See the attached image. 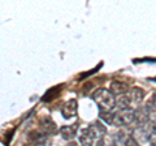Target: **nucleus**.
Here are the masks:
<instances>
[{
  "instance_id": "nucleus-19",
  "label": "nucleus",
  "mask_w": 156,
  "mask_h": 146,
  "mask_svg": "<svg viewBox=\"0 0 156 146\" xmlns=\"http://www.w3.org/2000/svg\"><path fill=\"white\" fill-rule=\"evenodd\" d=\"M108 146H119V145H117V144H116V142H111V144H109V145H108Z\"/></svg>"
},
{
  "instance_id": "nucleus-4",
  "label": "nucleus",
  "mask_w": 156,
  "mask_h": 146,
  "mask_svg": "<svg viewBox=\"0 0 156 146\" xmlns=\"http://www.w3.org/2000/svg\"><path fill=\"white\" fill-rule=\"evenodd\" d=\"M39 125H41V128H42L43 132H44V134H51V133L56 132V124L53 123V120L50 118V116L42 118Z\"/></svg>"
},
{
  "instance_id": "nucleus-13",
  "label": "nucleus",
  "mask_w": 156,
  "mask_h": 146,
  "mask_svg": "<svg viewBox=\"0 0 156 146\" xmlns=\"http://www.w3.org/2000/svg\"><path fill=\"white\" fill-rule=\"evenodd\" d=\"M99 118L105 121L107 124H113V119H115V114L112 111H100L99 112Z\"/></svg>"
},
{
  "instance_id": "nucleus-7",
  "label": "nucleus",
  "mask_w": 156,
  "mask_h": 146,
  "mask_svg": "<svg viewBox=\"0 0 156 146\" xmlns=\"http://www.w3.org/2000/svg\"><path fill=\"white\" fill-rule=\"evenodd\" d=\"M111 91L112 94L115 95H122L126 94L129 91V85L125 84V82H120V81H113L111 84Z\"/></svg>"
},
{
  "instance_id": "nucleus-20",
  "label": "nucleus",
  "mask_w": 156,
  "mask_h": 146,
  "mask_svg": "<svg viewBox=\"0 0 156 146\" xmlns=\"http://www.w3.org/2000/svg\"><path fill=\"white\" fill-rule=\"evenodd\" d=\"M81 146H91V145H81Z\"/></svg>"
},
{
  "instance_id": "nucleus-8",
  "label": "nucleus",
  "mask_w": 156,
  "mask_h": 146,
  "mask_svg": "<svg viewBox=\"0 0 156 146\" xmlns=\"http://www.w3.org/2000/svg\"><path fill=\"white\" fill-rule=\"evenodd\" d=\"M94 138H95V134H94V132H92L90 128L83 129L81 132V134H80V142H81V145H91L92 141H94Z\"/></svg>"
},
{
  "instance_id": "nucleus-12",
  "label": "nucleus",
  "mask_w": 156,
  "mask_h": 146,
  "mask_svg": "<svg viewBox=\"0 0 156 146\" xmlns=\"http://www.w3.org/2000/svg\"><path fill=\"white\" fill-rule=\"evenodd\" d=\"M61 87H62L61 85L55 86V87H51V89L44 94V97L42 98V100H43V102H50V100H52V99H55L56 97H58V94H60Z\"/></svg>"
},
{
  "instance_id": "nucleus-17",
  "label": "nucleus",
  "mask_w": 156,
  "mask_h": 146,
  "mask_svg": "<svg viewBox=\"0 0 156 146\" xmlns=\"http://www.w3.org/2000/svg\"><path fill=\"white\" fill-rule=\"evenodd\" d=\"M151 128H152V130L156 133V118H154L152 120H151Z\"/></svg>"
},
{
  "instance_id": "nucleus-3",
  "label": "nucleus",
  "mask_w": 156,
  "mask_h": 146,
  "mask_svg": "<svg viewBox=\"0 0 156 146\" xmlns=\"http://www.w3.org/2000/svg\"><path fill=\"white\" fill-rule=\"evenodd\" d=\"M77 111H78V103L76 99L68 100L66 103H64V106L61 107V115L64 116L65 119H70V118L77 116Z\"/></svg>"
},
{
  "instance_id": "nucleus-16",
  "label": "nucleus",
  "mask_w": 156,
  "mask_h": 146,
  "mask_svg": "<svg viewBox=\"0 0 156 146\" xmlns=\"http://www.w3.org/2000/svg\"><path fill=\"white\" fill-rule=\"evenodd\" d=\"M150 144L151 145H152V146H156V133L154 132L152 134H150Z\"/></svg>"
},
{
  "instance_id": "nucleus-14",
  "label": "nucleus",
  "mask_w": 156,
  "mask_h": 146,
  "mask_svg": "<svg viewBox=\"0 0 156 146\" xmlns=\"http://www.w3.org/2000/svg\"><path fill=\"white\" fill-rule=\"evenodd\" d=\"M146 107L150 110V111H154V112H156V94L152 95L151 98L147 100V103H146Z\"/></svg>"
},
{
  "instance_id": "nucleus-10",
  "label": "nucleus",
  "mask_w": 156,
  "mask_h": 146,
  "mask_svg": "<svg viewBox=\"0 0 156 146\" xmlns=\"http://www.w3.org/2000/svg\"><path fill=\"white\" fill-rule=\"evenodd\" d=\"M129 95L134 103H140L144 98V91L142 89H139V87H133V89L130 90Z\"/></svg>"
},
{
  "instance_id": "nucleus-11",
  "label": "nucleus",
  "mask_w": 156,
  "mask_h": 146,
  "mask_svg": "<svg viewBox=\"0 0 156 146\" xmlns=\"http://www.w3.org/2000/svg\"><path fill=\"white\" fill-rule=\"evenodd\" d=\"M90 129L94 132L95 137H99V138H103V136L107 133V128L101 123H99V121H95V123L90 126Z\"/></svg>"
},
{
  "instance_id": "nucleus-1",
  "label": "nucleus",
  "mask_w": 156,
  "mask_h": 146,
  "mask_svg": "<svg viewBox=\"0 0 156 146\" xmlns=\"http://www.w3.org/2000/svg\"><path fill=\"white\" fill-rule=\"evenodd\" d=\"M92 99L99 106L100 111H111L116 106V98L112 94V91L103 89V87H100V89H98L92 93Z\"/></svg>"
},
{
  "instance_id": "nucleus-15",
  "label": "nucleus",
  "mask_w": 156,
  "mask_h": 146,
  "mask_svg": "<svg viewBox=\"0 0 156 146\" xmlns=\"http://www.w3.org/2000/svg\"><path fill=\"white\" fill-rule=\"evenodd\" d=\"M124 145H125V146H139V144L136 142L135 138H134V137H131V136H129V137L125 140Z\"/></svg>"
},
{
  "instance_id": "nucleus-2",
  "label": "nucleus",
  "mask_w": 156,
  "mask_h": 146,
  "mask_svg": "<svg viewBox=\"0 0 156 146\" xmlns=\"http://www.w3.org/2000/svg\"><path fill=\"white\" fill-rule=\"evenodd\" d=\"M135 121V111L134 110H120L119 112L115 114L113 125L116 126H125L130 125Z\"/></svg>"
},
{
  "instance_id": "nucleus-18",
  "label": "nucleus",
  "mask_w": 156,
  "mask_h": 146,
  "mask_svg": "<svg viewBox=\"0 0 156 146\" xmlns=\"http://www.w3.org/2000/svg\"><path fill=\"white\" fill-rule=\"evenodd\" d=\"M96 146H104V140L103 138H99V141L96 142Z\"/></svg>"
},
{
  "instance_id": "nucleus-5",
  "label": "nucleus",
  "mask_w": 156,
  "mask_h": 146,
  "mask_svg": "<svg viewBox=\"0 0 156 146\" xmlns=\"http://www.w3.org/2000/svg\"><path fill=\"white\" fill-rule=\"evenodd\" d=\"M78 124H72V125H64L60 128V134L62 136V138L65 140H73L77 134Z\"/></svg>"
},
{
  "instance_id": "nucleus-9",
  "label": "nucleus",
  "mask_w": 156,
  "mask_h": 146,
  "mask_svg": "<svg viewBox=\"0 0 156 146\" xmlns=\"http://www.w3.org/2000/svg\"><path fill=\"white\" fill-rule=\"evenodd\" d=\"M131 98L129 94H122L120 97H117L116 99V106L119 107L120 110H129L130 108V103H131Z\"/></svg>"
},
{
  "instance_id": "nucleus-6",
  "label": "nucleus",
  "mask_w": 156,
  "mask_h": 146,
  "mask_svg": "<svg viewBox=\"0 0 156 146\" xmlns=\"http://www.w3.org/2000/svg\"><path fill=\"white\" fill-rule=\"evenodd\" d=\"M150 116H151V111L146 106L139 107V108L135 111V121L139 123V124L147 123V121L150 120Z\"/></svg>"
}]
</instances>
